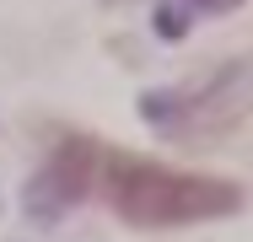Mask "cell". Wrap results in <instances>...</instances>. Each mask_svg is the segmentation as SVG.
I'll list each match as a JSON object with an SVG mask.
<instances>
[{"mask_svg": "<svg viewBox=\"0 0 253 242\" xmlns=\"http://www.w3.org/2000/svg\"><path fill=\"white\" fill-rule=\"evenodd\" d=\"M97 194L129 221V226H194V221H221L232 210H243V189L226 178H205V172H178L146 156H119L102 151L97 161Z\"/></svg>", "mask_w": 253, "mask_h": 242, "instance_id": "1", "label": "cell"}, {"mask_svg": "<svg viewBox=\"0 0 253 242\" xmlns=\"http://www.w3.org/2000/svg\"><path fill=\"white\" fill-rule=\"evenodd\" d=\"M253 108V65H221L189 86H167V92H146L140 97V119L156 135L183 145H200L210 135H226L243 113Z\"/></svg>", "mask_w": 253, "mask_h": 242, "instance_id": "2", "label": "cell"}, {"mask_svg": "<svg viewBox=\"0 0 253 242\" xmlns=\"http://www.w3.org/2000/svg\"><path fill=\"white\" fill-rule=\"evenodd\" d=\"M97 161H102V145L92 135H65L27 183V199H22L27 215L33 221H59L86 194H97Z\"/></svg>", "mask_w": 253, "mask_h": 242, "instance_id": "3", "label": "cell"}, {"mask_svg": "<svg viewBox=\"0 0 253 242\" xmlns=\"http://www.w3.org/2000/svg\"><path fill=\"white\" fill-rule=\"evenodd\" d=\"M243 0H162V11H156V27L167 33V38H178L183 27H189V16H221V11H237Z\"/></svg>", "mask_w": 253, "mask_h": 242, "instance_id": "4", "label": "cell"}]
</instances>
